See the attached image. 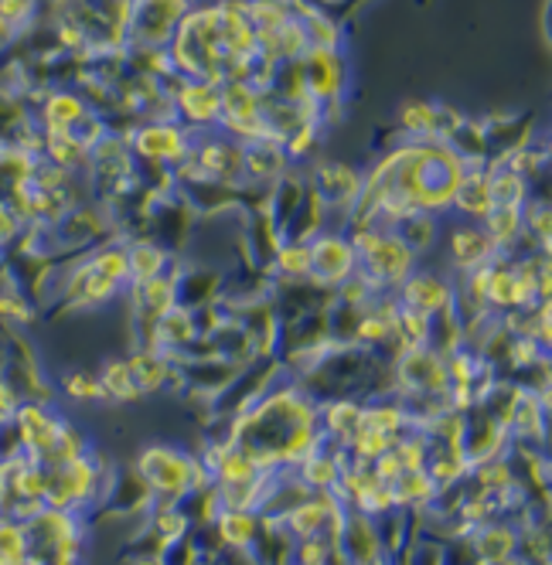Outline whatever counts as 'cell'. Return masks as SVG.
Segmentation results:
<instances>
[{"label": "cell", "mask_w": 552, "mask_h": 565, "mask_svg": "<svg viewBox=\"0 0 552 565\" xmlns=\"http://www.w3.org/2000/svg\"><path fill=\"white\" fill-rule=\"evenodd\" d=\"M127 290V242L109 238L62 266L55 297L72 313H96Z\"/></svg>", "instance_id": "obj_1"}, {"label": "cell", "mask_w": 552, "mask_h": 565, "mask_svg": "<svg viewBox=\"0 0 552 565\" xmlns=\"http://www.w3.org/2000/svg\"><path fill=\"white\" fill-rule=\"evenodd\" d=\"M130 467L153 494V501L164 504H181L191 494L212 488V477L199 463V454L174 447V443H147V447L137 450Z\"/></svg>", "instance_id": "obj_2"}, {"label": "cell", "mask_w": 552, "mask_h": 565, "mask_svg": "<svg viewBox=\"0 0 552 565\" xmlns=\"http://www.w3.org/2000/svg\"><path fill=\"white\" fill-rule=\"evenodd\" d=\"M344 232L354 249V259H359V269L354 273L369 279L372 290H379V294H392L423 263L392 228L348 225Z\"/></svg>", "instance_id": "obj_3"}, {"label": "cell", "mask_w": 552, "mask_h": 565, "mask_svg": "<svg viewBox=\"0 0 552 565\" xmlns=\"http://www.w3.org/2000/svg\"><path fill=\"white\" fill-rule=\"evenodd\" d=\"M113 467L103 463L96 450L75 457L68 463L45 467V504L62 511L93 514L106 504V494L113 488Z\"/></svg>", "instance_id": "obj_4"}, {"label": "cell", "mask_w": 552, "mask_h": 565, "mask_svg": "<svg viewBox=\"0 0 552 565\" xmlns=\"http://www.w3.org/2000/svg\"><path fill=\"white\" fill-rule=\"evenodd\" d=\"M307 253H310V273H307V287L331 294L348 282L359 269V259H354V249L348 242L344 228H321L318 235L307 238Z\"/></svg>", "instance_id": "obj_5"}, {"label": "cell", "mask_w": 552, "mask_h": 565, "mask_svg": "<svg viewBox=\"0 0 552 565\" xmlns=\"http://www.w3.org/2000/svg\"><path fill=\"white\" fill-rule=\"evenodd\" d=\"M400 307L416 310L423 317H444L454 313V276L447 269H433L426 263H420L396 290H392Z\"/></svg>", "instance_id": "obj_6"}, {"label": "cell", "mask_w": 552, "mask_h": 565, "mask_svg": "<svg viewBox=\"0 0 552 565\" xmlns=\"http://www.w3.org/2000/svg\"><path fill=\"white\" fill-rule=\"evenodd\" d=\"M348 508L335 498V491H310L304 501L284 511L280 529L290 535V542L314 539V535H331L338 539V529L344 521Z\"/></svg>", "instance_id": "obj_7"}, {"label": "cell", "mask_w": 552, "mask_h": 565, "mask_svg": "<svg viewBox=\"0 0 552 565\" xmlns=\"http://www.w3.org/2000/svg\"><path fill=\"white\" fill-rule=\"evenodd\" d=\"M62 413L55 409V402H21L11 426H14V436L21 443V454L38 460V463H49L52 457V447L59 439V429H62Z\"/></svg>", "instance_id": "obj_8"}, {"label": "cell", "mask_w": 552, "mask_h": 565, "mask_svg": "<svg viewBox=\"0 0 552 565\" xmlns=\"http://www.w3.org/2000/svg\"><path fill=\"white\" fill-rule=\"evenodd\" d=\"M171 106L174 119L191 134H205L219 127L222 116V93L215 83L205 78H178L174 75V89H171Z\"/></svg>", "instance_id": "obj_9"}, {"label": "cell", "mask_w": 552, "mask_h": 565, "mask_svg": "<svg viewBox=\"0 0 552 565\" xmlns=\"http://www.w3.org/2000/svg\"><path fill=\"white\" fill-rule=\"evenodd\" d=\"M440 253H444V266L450 276H464V273H475L488 263L498 259L495 246L488 242V235L481 232L478 222H460L450 225L444 235H440Z\"/></svg>", "instance_id": "obj_10"}, {"label": "cell", "mask_w": 552, "mask_h": 565, "mask_svg": "<svg viewBox=\"0 0 552 565\" xmlns=\"http://www.w3.org/2000/svg\"><path fill=\"white\" fill-rule=\"evenodd\" d=\"M310 191L321 198V205L328 209V215L338 212L341 225H348V215L354 209L362 191V174L341 164V160H318L310 171Z\"/></svg>", "instance_id": "obj_11"}, {"label": "cell", "mask_w": 552, "mask_h": 565, "mask_svg": "<svg viewBox=\"0 0 552 565\" xmlns=\"http://www.w3.org/2000/svg\"><path fill=\"white\" fill-rule=\"evenodd\" d=\"M335 545H338V552H341V558H344L348 565L372 562V558H382V555H385V545H382V535H379L375 518L359 514V511H348V514H344Z\"/></svg>", "instance_id": "obj_12"}, {"label": "cell", "mask_w": 552, "mask_h": 565, "mask_svg": "<svg viewBox=\"0 0 552 565\" xmlns=\"http://www.w3.org/2000/svg\"><path fill=\"white\" fill-rule=\"evenodd\" d=\"M470 548L481 558V565H501L519 558V529L511 518H491L481 529L467 535Z\"/></svg>", "instance_id": "obj_13"}, {"label": "cell", "mask_w": 552, "mask_h": 565, "mask_svg": "<svg viewBox=\"0 0 552 565\" xmlns=\"http://www.w3.org/2000/svg\"><path fill=\"white\" fill-rule=\"evenodd\" d=\"M359 419H362V398L359 395H321L318 398V426L325 433L328 443L335 447H344L351 439V433L359 429Z\"/></svg>", "instance_id": "obj_14"}, {"label": "cell", "mask_w": 552, "mask_h": 565, "mask_svg": "<svg viewBox=\"0 0 552 565\" xmlns=\"http://www.w3.org/2000/svg\"><path fill=\"white\" fill-rule=\"evenodd\" d=\"M212 532L222 542L225 552L232 555H250L259 532H263V521L256 511H243V508H222L212 521Z\"/></svg>", "instance_id": "obj_15"}, {"label": "cell", "mask_w": 552, "mask_h": 565, "mask_svg": "<svg viewBox=\"0 0 552 565\" xmlns=\"http://www.w3.org/2000/svg\"><path fill=\"white\" fill-rule=\"evenodd\" d=\"M127 365H130V372H134V382H137L140 395L147 398V395H161V392H168L178 361H171L168 354L153 351V348H147V344H134V348L127 351Z\"/></svg>", "instance_id": "obj_16"}, {"label": "cell", "mask_w": 552, "mask_h": 565, "mask_svg": "<svg viewBox=\"0 0 552 565\" xmlns=\"http://www.w3.org/2000/svg\"><path fill=\"white\" fill-rule=\"evenodd\" d=\"M174 256L161 246V242L153 238H134L127 242V287H140L147 279H157L164 276L171 266Z\"/></svg>", "instance_id": "obj_17"}, {"label": "cell", "mask_w": 552, "mask_h": 565, "mask_svg": "<svg viewBox=\"0 0 552 565\" xmlns=\"http://www.w3.org/2000/svg\"><path fill=\"white\" fill-rule=\"evenodd\" d=\"M96 379H99L106 406H134V402L144 398L140 388H137V382H134V372L127 365V354H109V358H103V365L96 369Z\"/></svg>", "instance_id": "obj_18"}, {"label": "cell", "mask_w": 552, "mask_h": 565, "mask_svg": "<svg viewBox=\"0 0 552 565\" xmlns=\"http://www.w3.org/2000/svg\"><path fill=\"white\" fill-rule=\"evenodd\" d=\"M269 276L280 282V287H300L307 282L310 273V253H307V242L300 238H284L280 246L269 253Z\"/></svg>", "instance_id": "obj_19"}, {"label": "cell", "mask_w": 552, "mask_h": 565, "mask_svg": "<svg viewBox=\"0 0 552 565\" xmlns=\"http://www.w3.org/2000/svg\"><path fill=\"white\" fill-rule=\"evenodd\" d=\"M392 488V501H396V511H410V514H423L437 501V483L429 480L426 470H406Z\"/></svg>", "instance_id": "obj_20"}, {"label": "cell", "mask_w": 552, "mask_h": 565, "mask_svg": "<svg viewBox=\"0 0 552 565\" xmlns=\"http://www.w3.org/2000/svg\"><path fill=\"white\" fill-rule=\"evenodd\" d=\"M488 194H491V205L522 209L535 191H532V181H526L522 174H516L511 168L488 164Z\"/></svg>", "instance_id": "obj_21"}, {"label": "cell", "mask_w": 552, "mask_h": 565, "mask_svg": "<svg viewBox=\"0 0 552 565\" xmlns=\"http://www.w3.org/2000/svg\"><path fill=\"white\" fill-rule=\"evenodd\" d=\"M59 392L68 398V402H78V406H103V388H99V379L96 372L89 369H68L59 382Z\"/></svg>", "instance_id": "obj_22"}, {"label": "cell", "mask_w": 552, "mask_h": 565, "mask_svg": "<svg viewBox=\"0 0 552 565\" xmlns=\"http://www.w3.org/2000/svg\"><path fill=\"white\" fill-rule=\"evenodd\" d=\"M28 532H24V521L11 518V514H0V565H24L28 562Z\"/></svg>", "instance_id": "obj_23"}, {"label": "cell", "mask_w": 552, "mask_h": 565, "mask_svg": "<svg viewBox=\"0 0 552 565\" xmlns=\"http://www.w3.org/2000/svg\"><path fill=\"white\" fill-rule=\"evenodd\" d=\"M372 473L382 480V483H396L406 470H403V463H400V457H396V450H385L382 457H375L372 463Z\"/></svg>", "instance_id": "obj_24"}, {"label": "cell", "mask_w": 552, "mask_h": 565, "mask_svg": "<svg viewBox=\"0 0 552 565\" xmlns=\"http://www.w3.org/2000/svg\"><path fill=\"white\" fill-rule=\"evenodd\" d=\"M124 565H164V555L157 548H137L134 555H127Z\"/></svg>", "instance_id": "obj_25"}, {"label": "cell", "mask_w": 552, "mask_h": 565, "mask_svg": "<svg viewBox=\"0 0 552 565\" xmlns=\"http://www.w3.org/2000/svg\"><path fill=\"white\" fill-rule=\"evenodd\" d=\"M359 565H396V562H392V555H382V558H372V562H359Z\"/></svg>", "instance_id": "obj_26"}]
</instances>
